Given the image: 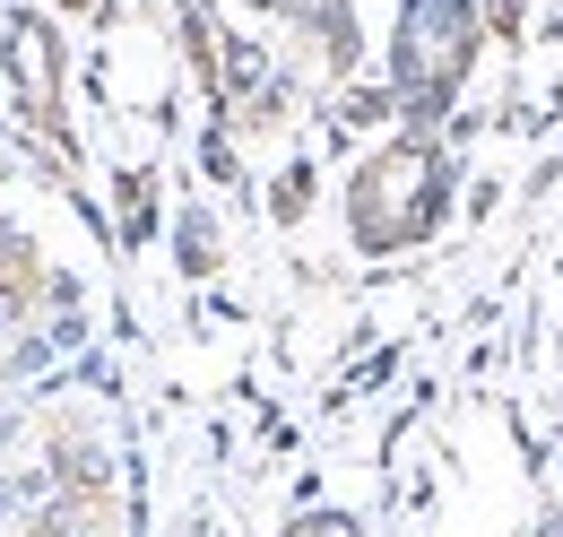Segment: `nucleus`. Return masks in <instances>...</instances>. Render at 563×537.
Here are the masks:
<instances>
[{"label":"nucleus","instance_id":"obj_3","mask_svg":"<svg viewBox=\"0 0 563 537\" xmlns=\"http://www.w3.org/2000/svg\"><path fill=\"white\" fill-rule=\"evenodd\" d=\"M286 537H355V520H339V512H330V520H295Z\"/></svg>","mask_w":563,"mask_h":537},{"label":"nucleus","instance_id":"obj_1","mask_svg":"<svg viewBox=\"0 0 563 537\" xmlns=\"http://www.w3.org/2000/svg\"><path fill=\"white\" fill-rule=\"evenodd\" d=\"M442 208H451V165L424 139H390L382 156H364V174L347 191V217H355L364 252H417L424 234L442 226Z\"/></svg>","mask_w":563,"mask_h":537},{"label":"nucleus","instance_id":"obj_2","mask_svg":"<svg viewBox=\"0 0 563 537\" xmlns=\"http://www.w3.org/2000/svg\"><path fill=\"white\" fill-rule=\"evenodd\" d=\"M477 62V9L468 0H408L399 9V35H390V78L408 105H442Z\"/></svg>","mask_w":563,"mask_h":537}]
</instances>
